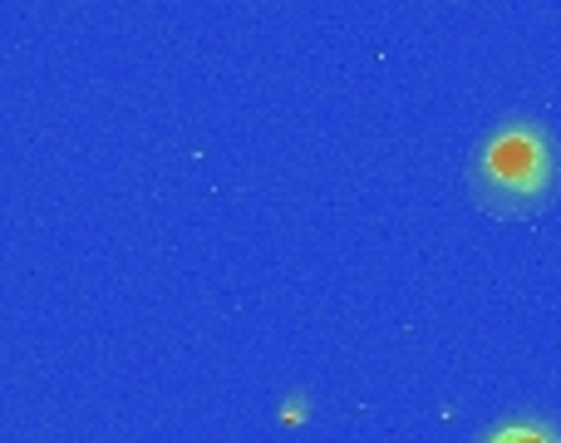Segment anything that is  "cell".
<instances>
[{
	"label": "cell",
	"instance_id": "obj_1",
	"mask_svg": "<svg viewBox=\"0 0 561 443\" xmlns=\"http://www.w3.org/2000/svg\"><path fill=\"white\" fill-rule=\"evenodd\" d=\"M561 158L542 118L513 114L493 124L468 158V193L488 217H537L557 193Z\"/></svg>",
	"mask_w": 561,
	"mask_h": 443
},
{
	"label": "cell",
	"instance_id": "obj_2",
	"mask_svg": "<svg viewBox=\"0 0 561 443\" xmlns=\"http://www.w3.org/2000/svg\"><path fill=\"white\" fill-rule=\"evenodd\" d=\"M473 443H561V429L542 414H507L493 429H483Z\"/></svg>",
	"mask_w": 561,
	"mask_h": 443
}]
</instances>
